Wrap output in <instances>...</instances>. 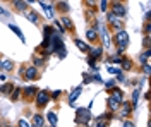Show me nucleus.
<instances>
[{
	"instance_id": "obj_12",
	"label": "nucleus",
	"mask_w": 151,
	"mask_h": 127,
	"mask_svg": "<svg viewBox=\"0 0 151 127\" xmlns=\"http://www.w3.org/2000/svg\"><path fill=\"white\" fill-rule=\"evenodd\" d=\"M12 89H14V84L5 81V83L0 86V95H2V96H9L10 93H12Z\"/></svg>"
},
{
	"instance_id": "obj_25",
	"label": "nucleus",
	"mask_w": 151,
	"mask_h": 127,
	"mask_svg": "<svg viewBox=\"0 0 151 127\" xmlns=\"http://www.w3.org/2000/svg\"><path fill=\"white\" fill-rule=\"evenodd\" d=\"M47 118H48V122H50V126H57L58 124V117L55 115V112H50L47 115Z\"/></svg>"
},
{
	"instance_id": "obj_19",
	"label": "nucleus",
	"mask_w": 151,
	"mask_h": 127,
	"mask_svg": "<svg viewBox=\"0 0 151 127\" xmlns=\"http://www.w3.org/2000/svg\"><path fill=\"white\" fill-rule=\"evenodd\" d=\"M89 57H93V59H101V55H103V48L101 47H96V48H89Z\"/></svg>"
},
{
	"instance_id": "obj_39",
	"label": "nucleus",
	"mask_w": 151,
	"mask_h": 127,
	"mask_svg": "<svg viewBox=\"0 0 151 127\" xmlns=\"http://www.w3.org/2000/svg\"><path fill=\"white\" fill-rule=\"evenodd\" d=\"M7 81V76L5 74H0V83H5Z\"/></svg>"
},
{
	"instance_id": "obj_18",
	"label": "nucleus",
	"mask_w": 151,
	"mask_h": 127,
	"mask_svg": "<svg viewBox=\"0 0 151 127\" xmlns=\"http://www.w3.org/2000/svg\"><path fill=\"white\" fill-rule=\"evenodd\" d=\"M57 10H58L60 14H67V12L70 10V5H69L67 2H64V0H58V2H57Z\"/></svg>"
},
{
	"instance_id": "obj_27",
	"label": "nucleus",
	"mask_w": 151,
	"mask_h": 127,
	"mask_svg": "<svg viewBox=\"0 0 151 127\" xmlns=\"http://www.w3.org/2000/svg\"><path fill=\"white\" fill-rule=\"evenodd\" d=\"M9 28H10V29H12V31H14L16 34H17L19 38H21V41H24V34L21 33V29H19L17 26H14V24H9Z\"/></svg>"
},
{
	"instance_id": "obj_29",
	"label": "nucleus",
	"mask_w": 151,
	"mask_h": 127,
	"mask_svg": "<svg viewBox=\"0 0 151 127\" xmlns=\"http://www.w3.org/2000/svg\"><path fill=\"white\" fill-rule=\"evenodd\" d=\"M100 10L106 12L108 10V0H100Z\"/></svg>"
},
{
	"instance_id": "obj_28",
	"label": "nucleus",
	"mask_w": 151,
	"mask_h": 127,
	"mask_svg": "<svg viewBox=\"0 0 151 127\" xmlns=\"http://www.w3.org/2000/svg\"><path fill=\"white\" fill-rule=\"evenodd\" d=\"M142 45H144V48H150V47H151V34H144Z\"/></svg>"
},
{
	"instance_id": "obj_26",
	"label": "nucleus",
	"mask_w": 151,
	"mask_h": 127,
	"mask_svg": "<svg viewBox=\"0 0 151 127\" xmlns=\"http://www.w3.org/2000/svg\"><path fill=\"white\" fill-rule=\"evenodd\" d=\"M33 65H35V67L45 65V59H43V57H35V59H33Z\"/></svg>"
},
{
	"instance_id": "obj_8",
	"label": "nucleus",
	"mask_w": 151,
	"mask_h": 127,
	"mask_svg": "<svg viewBox=\"0 0 151 127\" xmlns=\"http://www.w3.org/2000/svg\"><path fill=\"white\" fill-rule=\"evenodd\" d=\"M120 107H122V110H120V115H122L124 118H125V117H131L132 110H134L131 101H124V100H122V101H120Z\"/></svg>"
},
{
	"instance_id": "obj_4",
	"label": "nucleus",
	"mask_w": 151,
	"mask_h": 127,
	"mask_svg": "<svg viewBox=\"0 0 151 127\" xmlns=\"http://www.w3.org/2000/svg\"><path fill=\"white\" fill-rule=\"evenodd\" d=\"M106 21H108V24H110V29H113V31H119V29H122L124 28L122 19H120L119 16L112 14L110 10H106Z\"/></svg>"
},
{
	"instance_id": "obj_14",
	"label": "nucleus",
	"mask_w": 151,
	"mask_h": 127,
	"mask_svg": "<svg viewBox=\"0 0 151 127\" xmlns=\"http://www.w3.org/2000/svg\"><path fill=\"white\" fill-rule=\"evenodd\" d=\"M74 45L81 50V52H84V53H88V52H89V48H91L86 41H83V39H79V38H74Z\"/></svg>"
},
{
	"instance_id": "obj_21",
	"label": "nucleus",
	"mask_w": 151,
	"mask_h": 127,
	"mask_svg": "<svg viewBox=\"0 0 151 127\" xmlns=\"http://www.w3.org/2000/svg\"><path fill=\"white\" fill-rule=\"evenodd\" d=\"M120 65H122V69L124 70H127V72H129V70H132V60L129 59V57H122V60H120Z\"/></svg>"
},
{
	"instance_id": "obj_34",
	"label": "nucleus",
	"mask_w": 151,
	"mask_h": 127,
	"mask_svg": "<svg viewBox=\"0 0 151 127\" xmlns=\"http://www.w3.org/2000/svg\"><path fill=\"white\" fill-rule=\"evenodd\" d=\"M79 91H81V88H77V89H76V91H74V95H72V96L69 98V101H74L76 98L79 96Z\"/></svg>"
},
{
	"instance_id": "obj_23",
	"label": "nucleus",
	"mask_w": 151,
	"mask_h": 127,
	"mask_svg": "<svg viewBox=\"0 0 151 127\" xmlns=\"http://www.w3.org/2000/svg\"><path fill=\"white\" fill-rule=\"evenodd\" d=\"M110 96H113V98H117V100H120V101H122V100H124V91L120 88H113V86H112Z\"/></svg>"
},
{
	"instance_id": "obj_37",
	"label": "nucleus",
	"mask_w": 151,
	"mask_h": 127,
	"mask_svg": "<svg viewBox=\"0 0 151 127\" xmlns=\"http://www.w3.org/2000/svg\"><path fill=\"white\" fill-rule=\"evenodd\" d=\"M108 72H110V74H119L120 70H119V69H115V67H108Z\"/></svg>"
},
{
	"instance_id": "obj_36",
	"label": "nucleus",
	"mask_w": 151,
	"mask_h": 127,
	"mask_svg": "<svg viewBox=\"0 0 151 127\" xmlns=\"http://www.w3.org/2000/svg\"><path fill=\"white\" fill-rule=\"evenodd\" d=\"M60 95H62V91H53V93L50 95V98H60Z\"/></svg>"
},
{
	"instance_id": "obj_32",
	"label": "nucleus",
	"mask_w": 151,
	"mask_h": 127,
	"mask_svg": "<svg viewBox=\"0 0 151 127\" xmlns=\"http://www.w3.org/2000/svg\"><path fill=\"white\" fill-rule=\"evenodd\" d=\"M141 65H142V72H144V74H150V70H151L150 62H146V64H141Z\"/></svg>"
},
{
	"instance_id": "obj_9",
	"label": "nucleus",
	"mask_w": 151,
	"mask_h": 127,
	"mask_svg": "<svg viewBox=\"0 0 151 127\" xmlns=\"http://www.w3.org/2000/svg\"><path fill=\"white\" fill-rule=\"evenodd\" d=\"M106 107H108L110 112H117V110L120 108V100H117V98H113V96H108V100H106Z\"/></svg>"
},
{
	"instance_id": "obj_1",
	"label": "nucleus",
	"mask_w": 151,
	"mask_h": 127,
	"mask_svg": "<svg viewBox=\"0 0 151 127\" xmlns=\"http://www.w3.org/2000/svg\"><path fill=\"white\" fill-rule=\"evenodd\" d=\"M113 43L117 47V55H124L129 47V34L124 28L119 31H113Z\"/></svg>"
},
{
	"instance_id": "obj_15",
	"label": "nucleus",
	"mask_w": 151,
	"mask_h": 127,
	"mask_svg": "<svg viewBox=\"0 0 151 127\" xmlns=\"http://www.w3.org/2000/svg\"><path fill=\"white\" fill-rule=\"evenodd\" d=\"M31 126L43 127V126H45V117H43L41 113H35V115H33V122H31Z\"/></svg>"
},
{
	"instance_id": "obj_43",
	"label": "nucleus",
	"mask_w": 151,
	"mask_h": 127,
	"mask_svg": "<svg viewBox=\"0 0 151 127\" xmlns=\"http://www.w3.org/2000/svg\"><path fill=\"white\" fill-rule=\"evenodd\" d=\"M4 2H10V0H4Z\"/></svg>"
},
{
	"instance_id": "obj_6",
	"label": "nucleus",
	"mask_w": 151,
	"mask_h": 127,
	"mask_svg": "<svg viewBox=\"0 0 151 127\" xmlns=\"http://www.w3.org/2000/svg\"><path fill=\"white\" fill-rule=\"evenodd\" d=\"M89 118H91V113H89V110H88V108H79V110H77V115H76V122H77V124H88V122H89Z\"/></svg>"
},
{
	"instance_id": "obj_17",
	"label": "nucleus",
	"mask_w": 151,
	"mask_h": 127,
	"mask_svg": "<svg viewBox=\"0 0 151 127\" xmlns=\"http://www.w3.org/2000/svg\"><path fill=\"white\" fill-rule=\"evenodd\" d=\"M86 38H88L89 43H96L98 38H100V36H98V31L93 29V28H91V29H88V31H86Z\"/></svg>"
},
{
	"instance_id": "obj_2",
	"label": "nucleus",
	"mask_w": 151,
	"mask_h": 127,
	"mask_svg": "<svg viewBox=\"0 0 151 127\" xmlns=\"http://www.w3.org/2000/svg\"><path fill=\"white\" fill-rule=\"evenodd\" d=\"M110 5H108V10L115 14V16H119L120 19H124L125 16H127V5L124 4V2H108Z\"/></svg>"
},
{
	"instance_id": "obj_5",
	"label": "nucleus",
	"mask_w": 151,
	"mask_h": 127,
	"mask_svg": "<svg viewBox=\"0 0 151 127\" xmlns=\"http://www.w3.org/2000/svg\"><path fill=\"white\" fill-rule=\"evenodd\" d=\"M50 93L48 91H38L36 96H35V101H36V108L38 110H41L43 107H47L48 103H50Z\"/></svg>"
},
{
	"instance_id": "obj_7",
	"label": "nucleus",
	"mask_w": 151,
	"mask_h": 127,
	"mask_svg": "<svg viewBox=\"0 0 151 127\" xmlns=\"http://www.w3.org/2000/svg\"><path fill=\"white\" fill-rule=\"evenodd\" d=\"M36 93H38L36 86H28V88L22 89V100L24 101H33L35 96H36Z\"/></svg>"
},
{
	"instance_id": "obj_16",
	"label": "nucleus",
	"mask_w": 151,
	"mask_h": 127,
	"mask_svg": "<svg viewBox=\"0 0 151 127\" xmlns=\"http://www.w3.org/2000/svg\"><path fill=\"white\" fill-rule=\"evenodd\" d=\"M10 101H19L21 98H22V89L17 88V86H14V89H12V93L9 95Z\"/></svg>"
},
{
	"instance_id": "obj_10",
	"label": "nucleus",
	"mask_w": 151,
	"mask_h": 127,
	"mask_svg": "<svg viewBox=\"0 0 151 127\" xmlns=\"http://www.w3.org/2000/svg\"><path fill=\"white\" fill-rule=\"evenodd\" d=\"M10 4H12V7L19 12H26L28 10V4L24 2V0H10Z\"/></svg>"
},
{
	"instance_id": "obj_22",
	"label": "nucleus",
	"mask_w": 151,
	"mask_h": 127,
	"mask_svg": "<svg viewBox=\"0 0 151 127\" xmlns=\"http://www.w3.org/2000/svg\"><path fill=\"white\" fill-rule=\"evenodd\" d=\"M150 57H151V48H144V52L139 55V64H146V62H150Z\"/></svg>"
},
{
	"instance_id": "obj_3",
	"label": "nucleus",
	"mask_w": 151,
	"mask_h": 127,
	"mask_svg": "<svg viewBox=\"0 0 151 127\" xmlns=\"http://www.w3.org/2000/svg\"><path fill=\"white\" fill-rule=\"evenodd\" d=\"M21 76L24 81H36L38 79V67L35 65H24L21 69Z\"/></svg>"
},
{
	"instance_id": "obj_35",
	"label": "nucleus",
	"mask_w": 151,
	"mask_h": 127,
	"mask_svg": "<svg viewBox=\"0 0 151 127\" xmlns=\"http://www.w3.org/2000/svg\"><path fill=\"white\" fill-rule=\"evenodd\" d=\"M55 29H58L60 33H64V31H65L64 28H62V22H60V21H57V22H55Z\"/></svg>"
},
{
	"instance_id": "obj_31",
	"label": "nucleus",
	"mask_w": 151,
	"mask_h": 127,
	"mask_svg": "<svg viewBox=\"0 0 151 127\" xmlns=\"http://www.w3.org/2000/svg\"><path fill=\"white\" fill-rule=\"evenodd\" d=\"M142 31H144V34H150V33H151V24H150V21H146V22H144V28H142Z\"/></svg>"
},
{
	"instance_id": "obj_20",
	"label": "nucleus",
	"mask_w": 151,
	"mask_h": 127,
	"mask_svg": "<svg viewBox=\"0 0 151 127\" xmlns=\"http://www.w3.org/2000/svg\"><path fill=\"white\" fill-rule=\"evenodd\" d=\"M26 17H28L33 24H38V22H40V19H41V17H40V14H38V12H35V10H29V12H26Z\"/></svg>"
},
{
	"instance_id": "obj_24",
	"label": "nucleus",
	"mask_w": 151,
	"mask_h": 127,
	"mask_svg": "<svg viewBox=\"0 0 151 127\" xmlns=\"http://www.w3.org/2000/svg\"><path fill=\"white\" fill-rule=\"evenodd\" d=\"M139 95H141V91H139V89H134V93H132V108H134V110L137 108V100H139Z\"/></svg>"
},
{
	"instance_id": "obj_40",
	"label": "nucleus",
	"mask_w": 151,
	"mask_h": 127,
	"mask_svg": "<svg viewBox=\"0 0 151 127\" xmlns=\"http://www.w3.org/2000/svg\"><path fill=\"white\" fill-rule=\"evenodd\" d=\"M112 86H115V81H110V83H106V88H112Z\"/></svg>"
},
{
	"instance_id": "obj_33",
	"label": "nucleus",
	"mask_w": 151,
	"mask_h": 127,
	"mask_svg": "<svg viewBox=\"0 0 151 127\" xmlns=\"http://www.w3.org/2000/svg\"><path fill=\"white\" fill-rule=\"evenodd\" d=\"M17 126H21V127H29L31 124H29L28 120H24V118H21V120L17 122Z\"/></svg>"
},
{
	"instance_id": "obj_11",
	"label": "nucleus",
	"mask_w": 151,
	"mask_h": 127,
	"mask_svg": "<svg viewBox=\"0 0 151 127\" xmlns=\"http://www.w3.org/2000/svg\"><path fill=\"white\" fill-rule=\"evenodd\" d=\"M60 22L64 24V29H67V31H72V33L76 31V26H74V22H72V19H69V17H67L65 14L62 16V19H60Z\"/></svg>"
},
{
	"instance_id": "obj_13",
	"label": "nucleus",
	"mask_w": 151,
	"mask_h": 127,
	"mask_svg": "<svg viewBox=\"0 0 151 127\" xmlns=\"http://www.w3.org/2000/svg\"><path fill=\"white\" fill-rule=\"evenodd\" d=\"M0 69L4 70V72H10L12 69H14V62L9 59H2L0 60Z\"/></svg>"
},
{
	"instance_id": "obj_42",
	"label": "nucleus",
	"mask_w": 151,
	"mask_h": 127,
	"mask_svg": "<svg viewBox=\"0 0 151 127\" xmlns=\"http://www.w3.org/2000/svg\"><path fill=\"white\" fill-rule=\"evenodd\" d=\"M108 2H124V0H108Z\"/></svg>"
},
{
	"instance_id": "obj_30",
	"label": "nucleus",
	"mask_w": 151,
	"mask_h": 127,
	"mask_svg": "<svg viewBox=\"0 0 151 127\" xmlns=\"http://www.w3.org/2000/svg\"><path fill=\"white\" fill-rule=\"evenodd\" d=\"M86 7H98V0H84Z\"/></svg>"
},
{
	"instance_id": "obj_38",
	"label": "nucleus",
	"mask_w": 151,
	"mask_h": 127,
	"mask_svg": "<svg viewBox=\"0 0 151 127\" xmlns=\"http://www.w3.org/2000/svg\"><path fill=\"white\" fill-rule=\"evenodd\" d=\"M122 126H127V127H132V126H134V124H132L131 120H124V122H122Z\"/></svg>"
},
{
	"instance_id": "obj_44",
	"label": "nucleus",
	"mask_w": 151,
	"mask_h": 127,
	"mask_svg": "<svg viewBox=\"0 0 151 127\" xmlns=\"http://www.w3.org/2000/svg\"><path fill=\"white\" fill-rule=\"evenodd\" d=\"M29 2H33V0H29Z\"/></svg>"
},
{
	"instance_id": "obj_41",
	"label": "nucleus",
	"mask_w": 151,
	"mask_h": 127,
	"mask_svg": "<svg viewBox=\"0 0 151 127\" xmlns=\"http://www.w3.org/2000/svg\"><path fill=\"white\" fill-rule=\"evenodd\" d=\"M0 14H4V16H7L9 12H5V10H4V9H2V7H0Z\"/></svg>"
}]
</instances>
